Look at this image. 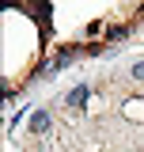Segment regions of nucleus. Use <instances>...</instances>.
Masks as SVG:
<instances>
[{
	"instance_id": "nucleus-1",
	"label": "nucleus",
	"mask_w": 144,
	"mask_h": 152,
	"mask_svg": "<svg viewBox=\"0 0 144 152\" xmlns=\"http://www.w3.org/2000/svg\"><path fill=\"white\" fill-rule=\"evenodd\" d=\"M49 129V110H34L31 114V133H46Z\"/></svg>"
},
{
	"instance_id": "nucleus-2",
	"label": "nucleus",
	"mask_w": 144,
	"mask_h": 152,
	"mask_svg": "<svg viewBox=\"0 0 144 152\" xmlns=\"http://www.w3.org/2000/svg\"><path fill=\"white\" fill-rule=\"evenodd\" d=\"M84 103H87V88L80 84V88H72V91H68V107H84Z\"/></svg>"
},
{
	"instance_id": "nucleus-3",
	"label": "nucleus",
	"mask_w": 144,
	"mask_h": 152,
	"mask_svg": "<svg viewBox=\"0 0 144 152\" xmlns=\"http://www.w3.org/2000/svg\"><path fill=\"white\" fill-rule=\"evenodd\" d=\"M133 76H137V80H144V61H137V65H133Z\"/></svg>"
},
{
	"instance_id": "nucleus-4",
	"label": "nucleus",
	"mask_w": 144,
	"mask_h": 152,
	"mask_svg": "<svg viewBox=\"0 0 144 152\" xmlns=\"http://www.w3.org/2000/svg\"><path fill=\"white\" fill-rule=\"evenodd\" d=\"M140 15H144V8H140Z\"/></svg>"
}]
</instances>
